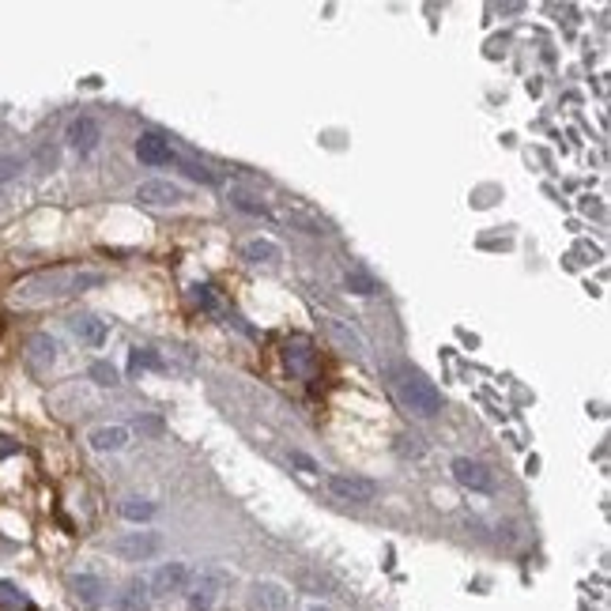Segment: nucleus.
<instances>
[{
	"mask_svg": "<svg viewBox=\"0 0 611 611\" xmlns=\"http://www.w3.org/2000/svg\"><path fill=\"white\" fill-rule=\"evenodd\" d=\"M106 276L95 272V268H49V272H39L23 280L12 291V306H46V302H61L72 295H83L91 287H102Z\"/></svg>",
	"mask_w": 611,
	"mask_h": 611,
	"instance_id": "f257e3e1",
	"label": "nucleus"
},
{
	"mask_svg": "<svg viewBox=\"0 0 611 611\" xmlns=\"http://www.w3.org/2000/svg\"><path fill=\"white\" fill-rule=\"evenodd\" d=\"M397 397H400V404L408 411H416V416H423V419H430V416H438V411H442L438 385L430 382L426 374H419V370H400L397 374Z\"/></svg>",
	"mask_w": 611,
	"mask_h": 611,
	"instance_id": "f03ea898",
	"label": "nucleus"
},
{
	"mask_svg": "<svg viewBox=\"0 0 611 611\" xmlns=\"http://www.w3.org/2000/svg\"><path fill=\"white\" fill-rule=\"evenodd\" d=\"M325 487L336 502H351V506H366V502L377 498V483L370 476H351V472H332L325 476Z\"/></svg>",
	"mask_w": 611,
	"mask_h": 611,
	"instance_id": "7ed1b4c3",
	"label": "nucleus"
},
{
	"mask_svg": "<svg viewBox=\"0 0 611 611\" xmlns=\"http://www.w3.org/2000/svg\"><path fill=\"white\" fill-rule=\"evenodd\" d=\"M163 551V536L159 532H125L117 540H110V555H117L121 563H148Z\"/></svg>",
	"mask_w": 611,
	"mask_h": 611,
	"instance_id": "20e7f679",
	"label": "nucleus"
},
{
	"mask_svg": "<svg viewBox=\"0 0 611 611\" xmlns=\"http://www.w3.org/2000/svg\"><path fill=\"white\" fill-rule=\"evenodd\" d=\"M189 581H193V570H189L185 563H163V566L155 570V578L148 581L151 600H155V597H159V600L177 597V592H185V589H189Z\"/></svg>",
	"mask_w": 611,
	"mask_h": 611,
	"instance_id": "39448f33",
	"label": "nucleus"
},
{
	"mask_svg": "<svg viewBox=\"0 0 611 611\" xmlns=\"http://www.w3.org/2000/svg\"><path fill=\"white\" fill-rule=\"evenodd\" d=\"M223 585H227L223 573L204 570L196 581H189V589H185V604H189L193 611H211L215 604H219V597H223Z\"/></svg>",
	"mask_w": 611,
	"mask_h": 611,
	"instance_id": "423d86ee",
	"label": "nucleus"
},
{
	"mask_svg": "<svg viewBox=\"0 0 611 611\" xmlns=\"http://www.w3.org/2000/svg\"><path fill=\"white\" fill-rule=\"evenodd\" d=\"M65 140H68V148L76 151V155H91V151L99 148V143H102V121H99V117H91V114L72 117V121H68Z\"/></svg>",
	"mask_w": 611,
	"mask_h": 611,
	"instance_id": "0eeeda50",
	"label": "nucleus"
},
{
	"mask_svg": "<svg viewBox=\"0 0 611 611\" xmlns=\"http://www.w3.org/2000/svg\"><path fill=\"white\" fill-rule=\"evenodd\" d=\"M68 589L87 611H99L106 600H110V581L99 578V573H72L68 578Z\"/></svg>",
	"mask_w": 611,
	"mask_h": 611,
	"instance_id": "6e6552de",
	"label": "nucleus"
},
{
	"mask_svg": "<svg viewBox=\"0 0 611 611\" xmlns=\"http://www.w3.org/2000/svg\"><path fill=\"white\" fill-rule=\"evenodd\" d=\"M136 201L143 208H177L185 201V193H182V185L167 182V177H151V182H140Z\"/></svg>",
	"mask_w": 611,
	"mask_h": 611,
	"instance_id": "1a4fd4ad",
	"label": "nucleus"
},
{
	"mask_svg": "<svg viewBox=\"0 0 611 611\" xmlns=\"http://www.w3.org/2000/svg\"><path fill=\"white\" fill-rule=\"evenodd\" d=\"M321 329H325L329 344H332L336 351H344V355H351V358H366V340L358 336L351 325H344L340 317H321Z\"/></svg>",
	"mask_w": 611,
	"mask_h": 611,
	"instance_id": "9d476101",
	"label": "nucleus"
},
{
	"mask_svg": "<svg viewBox=\"0 0 611 611\" xmlns=\"http://www.w3.org/2000/svg\"><path fill=\"white\" fill-rule=\"evenodd\" d=\"M249 607L254 611H291V589L280 581H254L249 585Z\"/></svg>",
	"mask_w": 611,
	"mask_h": 611,
	"instance_id": "9b49d317",
	"label": "nucleus"
},
{
	"mask_svg": "<svg viewBox=\"0 0 611 611\" xmlns=\"http://www.w3.org/2000/svg\"><path fill=\"white\" fill-rule=\"evenodd\" d=\"M453 479L460 483V487H469V491H495V476H491V469L487 464H479V460H472V457H457L453 464Z\"/></svg>",
	"mask_w": 611,
	"mask_h": 611,
	"instance_id": "f8f14e48",
	"label": "nucleus"
},
{
	"mask_svg": "<svg viewBox=\"0 0 611 611\" xmlns=\"http://www.w3.org/2000/svg\"><path fill=\"white\" fill-rule=\"evenodd\" d=\"M136 159L143 167H170L174 163V148H170V140H163L159 133H140V140H136Z\"/></svg>",
	"mask_w": 611,
	"mask_h": 611,
	"instance_id": "ddd939ff",
	"label": "nucleus"
},
{
	"mask_svg": "<svg viewBox=\"0 0 611 611\" xmlns=\"http://www.w3.org/2000/svg\"><path fill=\"white\" fill-rule=\"evenodd\" d=\"M283 363H287V370H291V374L310 377L314 374V344L306 336H291L283 344Z\"/></svg>",
	"mask_w": 611,
	"mask_h": 611,
	"instance_id": "4468645a",
	"label": "nucleus"
},
{
	"mask_svg": "<svg viewBox=\"0 0 611 611\" xmlns=\"http://www.w3.org/2000/svg\"><path fill=\"white\" fill-rule=\"evenodd\" d=\"M68 329H72V336L80 340V344H87V348H102L106 344V321H99L95 314H76V317H68Z\"/></svg>",
	"mask_w": 611,
	"mask_h": 611,
	"instance_id": "2eb2a0df",
	"label": "nucleus"
},
{
	"mask_svg": "<svg viewBox=\"0 0 611 611\" xmlns=\"http://www.w3.org/2000/svg\"><path fill=\"white\" fill-rule=\"evenodd\" d=\"M280 219L283 223H291V227H298L302 235H329V227H325V219L321 215H314L310 208H302V204H295V201H287L283 204V211H280Z\"/></svg>",
	"mask_w": 611,
	"mask_h": 611,
	"instance_id": "dca6fc26",
	"label": "nucleus"
},
{
	"mask_svg": "<svg viewBox=\"0 0 611 611\" xmlns=\"http://www.w3.org/2000/svg\"><path fill=\"white\" fill-rule=\"evenodd\" d=\"M129 426H95L91 435H87V442H91V449H99V453H121L125 445H129Z\"/></svg>",
	"mask_w": 611,
	"mask_h": 611,
	"instance_id": "f3484780",
	"label": "nucleus"
},
{
	"mask_svg": "<svg viewBox=\"0 0 611 611\" xmlns=\"http://www.w3.org/2000/svg\"><path fill=\"white\" fill-rule=\"evenodd\" d=\"M117 611H151V589L143 578H133L117 592Z\"/></svg>",
	"mask_w": 611,
	"mask_h": 611,
	"instance_id": "a211bd4d",
	"label": "nucleus"
},
{
	"mask_svg": "<svg viewBox=\"0 0 611 611\" xmlns=\"http://www.w3.org/2000/svg\"><path fill=\"white\" fill-rule=\"evenodd\" d=\"M27 363H30L34 370L53 366V363H57V340L46 336V332L30 336V340H27Z\"/></svg>",
	"mask_w": 611,
	"mask_h": 611,
	"instance_id": "6ab92c4d",
	"label": "nucleus"
},
{
	"mask_svg": "<svg viewBox=\"0 0 611 611\" xmlns=\"http://www.w3.org/2000/svg\"><path fill=\"white\" fill-rule=\"evenodd\" d=\"M242 257H245L249 264H276V261L283 257V249H280L272 238H249V242L242 245Z\"/></svg>",
	"mask_w": 611,
	"mask_h": 611,
	"instance_id": "aec40b11",
	"label": "nucleus"
},
{
	"mask_svg": "<svg viewBox=\"0 0 611 611\" xmlns=\"http://www.w3.org/2000/svg\"><path fill=\"white\" fill-rule=\"evenodd\" d=\"M0 611H39V604H34L15 581L0 578Z\"/></svg>",
	"mask_w": 611,
	"mask_h": 611,
	"instance_id": "412c9836",
	"label": "nucleus"
},
{
	"mask_svg": "<svg viewBox=\"0 0 611 611\" xmlns=\"http://www.w3.org/2000/svg\"><path fill=\"white\" fill-rule=\"evenodd\" d=\"M117 513L125 517V521H133V525H143V521H151L155 513H159V506H155V502H148V498H125L121 502V506H117Z\"/></svg>",
	"mask_w": 611,
	"mask_h": 611,
	"instance_id": "4be33fe9",
	"label": "nucleus"
},
{
	"mask_svg": "<svg viewBox=\"0 0 611 611\" xmlns=\"http://www.w3.org/2000/svg\"><path fill=\"white\" fill-rule=\"evenodd\" d=\"M230 204H235L238 211H245V215H257V219H272V208H268L261 196L245 193V189H230Z\"/></svg>",
	"mask_w": 611,
	"mask_h": 611,
	"instance_id": "5701e85b",
	"label": "nucleus"
},
{
	"mask_svg": "<svg viewBox=\"0 0 611 611\" xmlns=\"http://www.w3.org/2000/svg\"><path fill=\"white\" fill-rule=\"evenodd\" d=\"M129 370L136 374V370H167V363L159 358V351H151V348H133L129 351Z\"/></svg>",
	"mask_w": 611,
	"mask_h": 611,
	"instance_id": "b1692460",
	"label": "nucleus"
},
{
	"mask_svg": "<svg viewBox=\"0 0 611 611\" xmlns=\"http://www.w3.org/2000/svg\"><path fill=\"white\" fill-rule=\"evenodd\" d=\"M87 377H91L95 385H102V389H114V385H121V374H117V366H114V363H106V358H99V363H91V370H87Z\"/></svg>",
	"mask_w": 611,
	"mask_h": 611,
	"instance_id": "393cba45",
	"label": "nucleus"
},
{
	"mask_svg": "<svg viewBox=\"0 0 611 611\" xmlns=\"http://www.w3.org/2000/svg\"><path fill=\"white\" fill-rule=\"evenodd\" d=\"M344 283H348V291H351V295H363V298L382 291V287H377V283H374L366 272H358V268H355V272H348V276H344Z\"/></svg>",
	"mask_w": 611,
	"mask_h": 611,
	"instance_id": "a878e982",
	"label": "nucleus"
},
{
	"mask_svg": "<svg viewBox=\"0 0 611 611\" xmlns=\"http://www.w3.org/2000/svg\"><path fill=\"white\" fill-rule=\"evenodd\" d=\"M193 302L196 306H204V310H219V298H215V287H208V283H196L193 287Z\"/></svg>",
	"mask_w": 611,
	"mask_h": 611,
	"instance_id": "bb28decb",
	"label": "nucleus"
},
{
	"mask_svg": "<svg viewBox=\"0 0 611 611\" xmlns=\"http://www.w3.org/2000/svg\"><path fill=\"white\" fill-rule=\"evenodd\" d=\"M23 159L20 155H0V182H12V177H20L23 174Z\"/></svg>",
	"mask_w": 611,
	"mask_h": 611,
	"instance_id": "cd10ccee",
	"label": "nucleus"
},
{
	"mask_svg": "<svg viewBox=\"0 0 611 611\" xmlns=\"http://www.w3.org/2000/svg\"><path fill=\"white\" fill-rule=\"evenodd\" d=\"M182 167H185V174H189V177H196V182L215 185V174H211L208 167H201V163H182Z\"/></svg>",
	"mask_w": 611,
	"mask_h": 611,
	"instance_id": "c85d7f7f",
	"label": "nucleus"
},
{
	"mask_svg": "<svg viewBox=\"0 0 611 611\" xmlns=\"http://www.w3.org/2000/svg\"><path fill=\"white\" fill-rule=\"evenodd\" d=\"M15 453H20V442L8 438V435H0V460H4V457H15Z\"/></svg>",
	"mask_w": 611,
	"mask_h": 611,
	"instance_id": "c756f323",
	"label": "nucleus"
},
{
	"mask_svg": "<svg viewBox=\"0 0 611 611\" xmlns=\"http://www.w3.org/2000/svg\"><path fill=\"white\" fill-rule=\"evenodd\" d=\"M291 464H298V469H302V472H310V476H317V472H321L317 464H314L310 457H306V453H291Z\"/></svg>",
	"mask_w": 611,
	"mask_h": 611,
	"instance_id": "7c9ffc66",
	"label": "nucleus"
},
{
	"mask_svg": "<svg viewBox=\"0 0 611 611\" xmlns=\"http://www.w3.org/2000/svg\"><path fill=\"white\" fill-rule=\"evenodd\" d=\"M310 611H329V607H325V604H314V607H310Z\"/></svg>",
	"mask_w": 611,
	"mask_h": 611,
	"instance_id": "2f4dec72",
	"label": "nucleus"
}]
</instances>
